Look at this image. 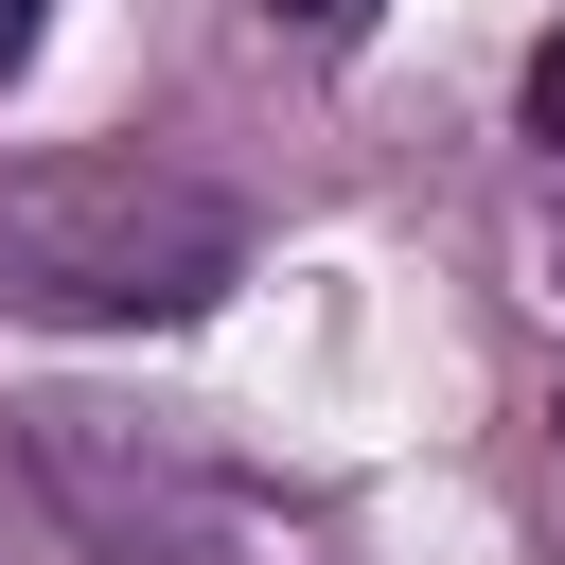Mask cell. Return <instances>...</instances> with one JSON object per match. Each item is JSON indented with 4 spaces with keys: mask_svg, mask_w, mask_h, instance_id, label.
Here are the masks:
<instances>
[{
    "mask_svg": "<svg viewBox=\"0 0 565 565\" xmlns=\"http://www.w3.org/2000/svg\"><path fill=\"white\" fill-rule=\"evenodd\" d=\"M530 141H565V35L530 53Z\"/></svg>",
    "mask_w": 565,
    "mask_h": 565,
    "instance_id": "cell-1",
    "label": "cell"
},
{
    "mask_svg": "<svg viewBox=\"0 0 565 565\" xmlns=\"http://www.w3.org/2000/svg\"><path fill=\"white\" fill-rule=\"evenodd\" d=\"M265 18H300V35H371V0H265Z\"/></svg>",
    "mask_w": 565,
    "mask_h": 565,
    "instance_id": "cell-2",
    "label": "cell"
},
{
    "mask_svg": "<svg viewBox=\"0 0 565 565\" xmlns=\"http://www.w3.org/2000/svg\"><path fill=\"white\" fill-rule=\"evenodd\" d=\"M18 53H35V0H0V71H18Z\"/></svg>",
    "mask_w": 565,
    "mask_h": 565,
    "instance_id": "cell-3",
    "label": "cell"
}]
</instances>
